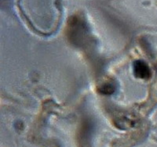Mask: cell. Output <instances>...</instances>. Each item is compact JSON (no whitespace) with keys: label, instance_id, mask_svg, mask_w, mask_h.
<instances>
[{"label":"cell","instance_id":"1","mask_svg":"<svg viewBox=\"0 0 157 147\" xmlns=\"http://www.w3.org/2000/svg\"><path fill=\"white\" fill-rule=\"evenodd\" d=\"M134 74L137 77L141 79H147L150 77L151 71L148 66L142 60L134 61L133 64Z\"/></svg>","mask_w":157,"mask_h":147},{"label":"cell","instance_id":"2","mask_svg":"<svg viewBox=\"0 0 157 147\" xmlns=\"http://www.w3.org/2000/svg\"><path fill=\"white\" fill-rule=\"evenodd\" d=\"M115 91V87L111 83H105L103 85L101 86L99 88V92L102 94L109 95L113 93Z\"/></svg>","mask_w":157,"mask_h":147}]
</instances>
